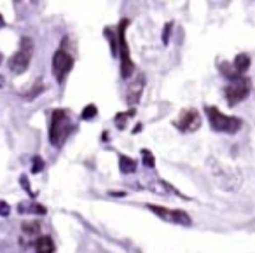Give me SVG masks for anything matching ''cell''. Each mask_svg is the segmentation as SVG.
I'll return each mask as SVG.
<instances>
[{"instance_id": "1", "label": "cell", "mask_w": 255, "mask_h": 253, "mask_svg": "<svg viewBox=\"0 0 255 253\" xmlns=\"http://www.w3.org/2000/svg\"><path fill=\"white\" fill-rule=\"evenodd\" d=\"M74 129L75 126L68 110L56 108L51 115V124H49V142L54 147H61L63 143L67 142L68 136L74 133Z\"/></svg>"}, {"instance_id": "2", "label": "cell", "mask_w": 255, "mask_h": 253, "mask_svg": "<svg viewBox=\"0 0 255 253\" xmlns=\"http://www.w3.org/2000/svg\"><path fill=\"white\" fill-rule=\"evenodd\" d=\"M130 26V19L122 18L117 26V52L121 54V77L130 79L135 74V65L133 59L130 56V46L126 42V28Z\"/></svg>"}, {"instance_id": "3", "label": "cell", "mask_w": 255, "mask_h": 253, "mask_svg": "<svg viewBox=\"0 0 255 253\" xmlns=\"http://www.w3.org/2000/svg\"><path fill=\"white\" fill-rule=\"evenodd\" d=\"M208 119H210V126L218 133H227V135H234L241 129L243 122L241 119L234 117V115H224L217 106H206L204 108Z\"/></svg>"}, {"instance_id": "4", "label": "cell", "mask_w": 255, "mask_h": 253, "mask_svg": "<svg viewBox=\"0 0 255 253\" xmlns=\"http://www.w3.org/2000/svg\"><path fill=\"white\" fill-rule=\"evenodd\" d=\"M32 56H34V41H32V37L25 35L19 41V49L9 59V68L12 74H25L30 66V61H32Z\"/></svg>"}, {"instance_id": "5", "label": "cell", "mask_w": 255, "mask_h": 253, "mask_svg": "<svg viewBox=\"0 0 255 253\" xmlns=\"http://www.w3.org/2000/svg\"><path fill=\"white\" fill-rule=\"evenodd\" d=\"M65 42H67V39L63 41V44L59 46V49L54 52V56H52V74H54V77L58 82L65 81V77L72 72L74 63H75L74 56H72L70 52H68V49L65 48Z\"/></svg>"}, {"instance_id": "6", "label": "cell", "mask_w": 255, "mask_h": 253, "mask_svg": "<svg viewBox=\"0 0 255 253\" xmlns=\"http://www.w3.org/2000/svg\"><path fill=\"white\" fill-rule=\"evenodd\" d=\"M250 91H252V82L248 77H241L238 79V81H233L224 89L229 106H236L240 101H243V100L250 95Z\"/></svg>"}, {"instance_id": "7", "label": "cell", "mask_w": 255, "mask_h": 253, "mask_svg": "<svg viewBox=\"0 0 255 253\" xmlns=\"http://www.w3.org/2000/svg\"><path fill=\"white\" fill-rule=\"evenodd\" d=\"M147 208L151 209L152 213H155V215L164 222L184 225V227L191 225V216L185 211H182V209H170V208H163V206H154V204H149Z\"/></svg>"}, {"instance_id": "8", "label": "cell", "mask_w": 255, "mask_h": 253, "mask_svg": "<svg viewBox=\"0 0 255 253\" xmlns=\"http://www.w3.org/2000/svg\"><path fill=\"white\" fill-rule=\"evenodd\" d=\"M173 126L182 133H194L201 128V117L200 112L196 108H185L180 112V115L177 117V121L173 122Z\"/></svg>"}, {"instance_id": "9", "label": "cell", "mask_w": 255, "mask_h": 253, "mask_svg": "<svg viewBox=\"0 0 255 253\" xmlns=\"http://www.w3.org/2000/svg\"><path fill=\"white\" fill-rule=\"evenodd\" d=\"M145 88V75L144 74H138L133 81H130L128 84V89H126V103L133 108L135 105H138L142 98V93H144Z\"/></svg>"}, {"instance_id": "10", "label": "cell", "mask_w": 255, "mask_h": 253, "mask_svg": "<svg viewBox=\"0 0 255 253\" xmlns=\"http://www.w3.org/2000/svg\"><path fill=\"white\" fill-rule=\"evenodd\" d=\"M250 56L245 54V52H241V54H238L236 58H234L233 65H231V68H233V72L238 75V77H245V74H247V70L250 68Z\"/></svg>"}, {"instance_id": "11", "label": "cell", "mask_w": 255, "mask_h": 253, "mask_svg": "<svg viewBox=\"0 0 255 253\" xmlns=\"http://www.w3.org/2000/svg\"><path fill=\"white\" fill-rule=\"evenodd\" d=\"M34 246H35V253H54L56 252L54 241H52V238H49V236H41V238L34 243Z\"/></svg>"}, {"instance_id": "12", "label": "cell", "mask_w": 255, "mask_h": 253, "mask_svg": "<svg viewBox=\"0 0 255 253\" xmlns=\"http://www.w3.org/2000/svg\"><path fill=\"white\" fill-rule=\"evenodd\" d=\"M137 169V162L135 159L128 157V155H119V171L122 175H130V173H135Z\"/></svg>"}, {"instance_id": "13", "label": "cell", "mask_w": 255, "mask_h": 253, "mask_svg": "<svg viewBox=\"0 0 255 253\" xmlns=\"http://www.w3.org/2000/svg\"><path fill=\"white\" fill-rule=\"evenodd\" d=\"M18 211L19 213H37V215H46V208L37 202H26L23 201L21 204L18 206Z\"/></svg>"}, {"instance_id": "14", "label": "cell", "mask_w": 255, "mask_h": 253, "mask_svg": "<svg viewBox=\"0 0 255 253\" xmlns=\"http://www.w3.org/2000/svg\"><path fill=\"white\" fill-rule=\"evenodd\" d=\"M133 115H135V108H130V110H126V112H119L114 117V122L115 126H117V129H126V122H128L130 117H133Z\"/></svg>"}, {"instance_id": "15", "label": "cell", "mask_w": 255, "mask_h": 253, "mask_svg": "<svg viewBox=\"0 0 255 253\" xmlns=\"http://www.w3.org/2000/svg\"><path fill=\"white\" fill-rule=\"evenodd\" d=\"M21 229H23V232H25V234L35 236V234H39V232H41V222H37V220H34V222H23Z\"/></svg>"}, {"instance_id": "16", "label": "cell", "mask_w": 255, "mask_h": 253, "mask_svg": "<svg viewBox=\"0 0 255 253\" xmlns=\"http://www.w3.org/2000/svg\"><path fill=\"white\" fill-rule=\"evenodd\" d=\"M140 155H142V162H144V166H147V168H155V157L152 155L151 151H147V149H142L140 151Z\"/></svg>"}, {"instance_id": "17", "label": "cell", "mask_w": 255, "mask_h": 253, "mask_svg": "<svg viewBox=\"0 0 255 253\" xmlns=\"http://www.w3.org/2000/svg\"><path fill=\"white\" fill-rule=\"evenodd\" d=\"M97 115H98V108L93 105V103L88 106H84V110L81 112V119H84V121H93Z\"/></svg>"}, {"instance_id": "18", "label": "cell", "mask_w": 255, "mask_h": 253, "mask_svg": "<svg viewBox=\"0 0 255 253\" xmlns=\"http://www.w3.org/2000/svg\"><path fill=\"white\" fill-rule=\"evenodd\" d=\"M105 37H107L108 42H110L112 56H115L117 54V35H115V32L112 28H105Z\"/></svg>"}, {"instance_id": "19", "label": "cell", "mask_w": 255, "mask_h": 253, "mask_svg": "<svg viewBox=\"0 0 255 253\" xmlns=\"http://www.w3.org/2000/svg\"><path fill=\"white\" fill-rule=\"evenodd\" d=\"M44 161H42V157H39V155H35L34 159H32V175H37V173H41L42 169H44Z\"/></svg>"}, {"instance_id": "20", "label": "cell", "mask_w": 255, "mask_h": 253, "mask_svg": "<svg viewBox=\"0 0 255 253\" xmlns=\"http://www.w3.org/2000/svg\"><path fill=\"white\" fill-rule=\"evenodd\" d=\"M171 30H173V21H170V23H166V25H164V30H163V44L164 46L170 44Z\"/></svg>"}, {"instance_id": "21", "label": "cell", "mask_w": 255, "mask_h": 253, "mask_svg": "<svg viewBox=\"0 0 255 253\" xmlns=\"http://www.w3.org/2000/svg\"><path fill=\"white\" fill-rule=\"evenodd\" d=\"M9 213H11V206L5 201H0V216H9Z\"/></svg>"}, {"instance_id": "22", "label": "cell", "mask_w": 255, "mask_h": 253, "mask_svg": "<svg viewBox=\"0 0 255 253\" xmlns=\"http://www.w3.org/2000/svg\"><path fill=\"white\" fill-rule=\"evenodd\" d=\"M19 182H21V185H23V187H25V191L28 192L30 196H35L34 192H32V189H30V185H28V180H26V176H25V175H23L21 178H19Z\"/></svg>"}, {"instance_id": "23", "label": "cell", "mask_w": 255, "mask_h": 253, "mask_svg": "<svg viewBox=\"0 0 255 253\" xmlns=\"http://www.w3.org/2000/svg\"><path fill=\"white\" fill-rule=\"evenodd\" d=\"M5 26V19H4V16L0 14V28H4Z\"/></svg>"}, {"instance_id": "24", "label": "cell", "mask_w": 255, "mask_h": 253, "mask_svg": "<svg viewBox=\"0 0 255 253\" xmlns=\"http://www.w3.org/2000/svg\"><path fill=\"white\" fill-rule=\"evenodd\" d=\"M140 129H142V124H140V122H138V124H137V126H135L133 133H138V131H140Z\"/></svg>"}, {"instance_id": "25", "label": "cell", "mask_w": 255, "mask_h": 253, "mask_svg": "<svg viewBox=\"0 0 255 253\" xmlns=\"http://www.w3.org/2000/svg\"><path fill=\"white\" fill-rule=\"evenodd\" d=\"M110 196H124V192H110Z\"/></svg>"}, {"instance_id": "26", "label": "cell", "mask_w": 255, "mask_h": 253, "mask_svg": "<svg viewBox=\"0 0 255 253\" xmlns=\"http://www.w3.org/2000/svg\"><path fill=\"white\" fill-rule=\"evenodd\" d=\"M2 61H4V56H2V54H0V63H2Z\"/></svg>"}]
</instances>
